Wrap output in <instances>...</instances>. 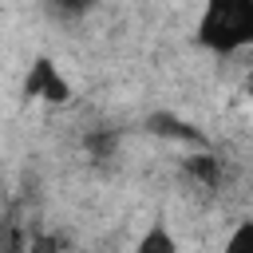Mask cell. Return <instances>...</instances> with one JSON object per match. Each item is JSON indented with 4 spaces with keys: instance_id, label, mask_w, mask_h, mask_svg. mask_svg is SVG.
<instances>
[{
    "instance_id": "obj_6",
    "label": "cell",
    "mask_w": 253,
    "mask_h": 253,
    "mask_svg": "<svg viewBox=\"0 0 253 253\" xmlns=\"http://www.w3.org/2000/svg\"><path fill=\"white\" fill-rule=\"evenodd\" d=\"M221 253H253V221H241V225L229 233V241H225Z\"/></svg>"
},
{
    "instance_id": "obj_3",
    "label": "cell",
    "mask_w": 253,
    "mask_h": 253,
    "mask_svg": "<svg viewBox=\"0 0 253 253\" xmlns=\"http://www.w3.org/2000/svg\"><path fill=\"white\" fill-rule=\"evenodd\" d=\"M146 126H150L154 134H162V138H178V142H194V146H206V138H202L194 126H186L182 119H174V115H166V111L150 115V119H146Z\"/></svg>"
},
{
    "instance_id": "obj_4",
    "label": "cell",
    "mask_w": 253,
    "mask_h": 253,
    "mask_svg": "<svg viewBox=\"0 0 253 253\" xmlns=\"http://www.w3.org/2000/svg\"><path fill=\"white\" fill-rule=\"evenodd\" d=\"M186 174H190V178H198V182H206V186H213V182L221 178V166H217V158H213V154L198 150V154H190V158H186Z\"/></svg>"
},
{
    "instance_id": "obj_2",
    "label": "cell",
    "mask_w": 253,
    "mask_h": 253,
    "mask_svg": "<svg viewBox=\"0 0 253 253\" xmlns=\"http://www.w3.org/2000/svg\"><path fill=\"white\" fill-rule=\"evenodd\" d=\"M24 95L47 99V103H67V99H71V87H67V79L55 71V63H51L47 55H40V59L32 63L28 79H24Z\"/></svg>"
},
{
    "instance_id": "obj_7",
    "label": "cell",
    "mask_w": 253,
    "mask_h": 253,
    "mask_svg": "<svg viewBox=\"0 0 253 253\" xmlns=\"http://www.w3.org/2000/svg\"><path fill=\"white\" fill-rule=\"evenodd\" d=\"M249 95H253V75H249Z\"/></svg>"
},
{
    "instance_id": "obj_5",
    "label": "cell",
    "mask_w": 253,
    "mask_h": 253,
    "mask_svg": "<svg viewBox=\"0 0 253 253\" xmlns=\"http://www.w3.org/2000/svg\"><path fill=\"white\" fill-rule=\"evenodd\" d=\"M138 253H178V241L170 237L166 225H150L138 241Z\"/></svg>"
},
{
    "instance_id": "obj_1",
    "label": "cell",
    "mask_w": 253,
    "mask_h": 253,
    "mask_svg": "<svg viewBox=\"0 0 253 253\" xmlns=\"http://www.w3.org/2000/svg\"><path fill=\"white\" fill-rule=\"evenodd\" d=\"M198 43L210 51H241L253 43V0H210L198 24Z\"/></svg>"
}]
</instances>
